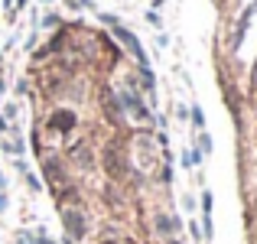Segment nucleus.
<instances>
[{
	"mask_svg": "<svg viewBox=\"0 0 257 244\" xmlns=\"http://www.w3.org/2000/svg\"><path fill=\"white\" fill-rule=\"evenodd\" d=\"M173 244H179V241H173Z\"/></svg>",
	"mask_w": 257,
	"mask_h": 244,
	"instance_id": "0eeeda50",
	"label": "nucleus"
},
{
	"mask_svg": "<svg viewBox=\"0 0 257 244\" xmlns=\"http://www.w3.org/2000/svg\"><path fill=\"white\" fill-rule=\"evenodd\" d=\"M117 33H120V39H124V43H127V46H131V52H134V56H137V59H140V62H144V59H147V56H144V49H140V46H137V39H134V36H131V33H127V30H117Z\"/></svg>",
	"mask_w": 257,
	"mask_h": 244,
	"instance_id": "7ed1b4c3",
	"label": "nucleus"
},
{
	"mask_svg": "<svg viewBox=\"0 0 257 244\" xmlns=\"http://www.w3.org/2000/svg\"><path fill=\"white\" fill-rule=\"evenodd\" d=\"M39 244H52V241H49V238H39Z\"/></svg>",
	"mask_w": 257,
	"mask_h": 244,
	"instance_id": "423d86ee",
	"label": "nucleus"
},
{
	"mask_svg": "<svg viewBox=\"0 0 257 244\" xmlns=\"http://www.w3.org/2000/svg\"><path fill=\"white\" fill-rule=\"evenodd\" d=\"M65 228H69V244L72 241H82L85 234V218L78 212H65Z\"/></svg>",
	"mask_w": 257,
	"mask_h": 244,
	"instance_id": "f257e3e1",
	"label": "nucleus"
},
{
	"mask_svg": "<svg viewBox=\"0 0 257 244\" xmlns=\"http://www.w3.org/2000/svg\"><path fill=\"white\" fill-rule=\"evenodd\" d=\"M254 10H257V7H247V10H244V17H241V23H238V33H234V49H238V46H241V39H244V30H247V23H251V17H254Z\"/></svg>",
	"mask_w": 257,
	"mask_h": 244,
	"instance_id": "f03ea898",
	"label": "nucleus"
},
{
	"mask_svg": "<svg viewBox=\"0 0 257 244\" xmlns=\"http://www.w3.org/2000/svg\"><path fill=\"white\" fill-rule=\"evenodd\" d=\"M107 244H114V241H107Z\"/></svg>",
	"mask_w": 257,
	"mask_h": 244,
	"instance_id": "6e6552de",
	"label": "nucleus"
},
{
	"mask_svg": "<svg viewBox=\"0 0 257 244\" xmlns=\"http://www.w3.org/2000/svg\"><path fill=\"white\" fill-rule=\"evenodd\" d=\"M157 228H160L163 234H173V221L166 218V215H160V218H157Z\"/></svg>",
	"mask_w": 257,
	"mask_h": 244,
	"instance_id": "20e7f679",
	"label": "nucleus"
},
{
	"mask_svg": "<svg viewBox=\"0 0 257 244\" xmlns=\"http://www.w3.org/2000/svg\"><path fill=\"white\" fill-rule=\"evenodd\" d=\"M75 124V117H69V114H59L56 117V127H72Z\"/></svg>",
	"mask_w": 257,
	"mask_h": 244,
	"instance_id": "39448f33",
	"label": "nucleus"
}]
</instances>
